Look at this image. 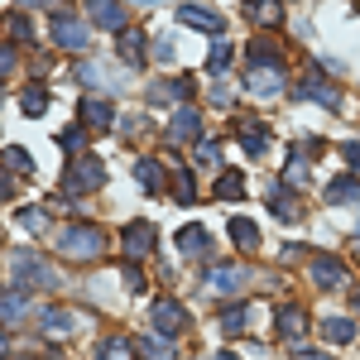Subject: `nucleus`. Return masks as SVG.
Returning a JSON list of instances; mask_svg holds the SVG:
<instances>
[{
    "mask_svg": "<svg viewBox=\"0 0 360 360\" xmlns=\"http://www.w3.org/2000/svg\"><path fill=\"white\" fill-rule=\"evenodd\" d=\"M322 336H327V341H351V336H356V322L332 317V322H322Z\"/></svg>",
    "mask_w": 360,
    "mask_h": 360,
    "instance_id": "bb28decb",
    "label": "nucleus"
},
{
    "mask_svg": "<svg viewBox=\"0 0 360 360\" xmlns=\"http://www.w3.org/2000/svg\"><path fill=\"white\" fill-rule=\"evenodd\" d=\"M144 351H149V360H168V356H173V351H168V336H149Z\"/></svg>",
    "mask_w": 360,
    "mask_h": 360,
    "instance_id": "72a5a7b5",
    "label": "nucleus"
},
{
    "mask_svg": "<svg viewBox=\"0 0 360 360\" xmlns=\"http://www.w3.org/2000/svg\"><path fill=\"white\" fill-rule=\"evenodd\" d=\"M255 68H250V91L255 96H278L283 91V63H278V53L274 58H250Z\"/></svg>",
    "mask_w": 360,
    "mask_h": 360,
    "instance_id": "7ed1b4c3",
    "label": "nucleus"
},
{
    "mask_svg": "<svg viewBox=\"0 0 360 360\" xmlns=\"http://www.w3.org/2000/svg\"><path fill=\"white\" fill-rule=\"evenodd\" d=\"M20 106H25V115H44V106H49V91H44V86H29L25 96H20Z\"/></svg>",
    "mask_w": 360,
    "mask_h": 360,
    "instance_id": "c85d7f7f",
    "label": "nucleus"
},
{
    "mask_svg": "<svg viewBox=\"0 0 360 360\" xmlns=\"http://www.w3.org/2000/svg\"><path fill=\"white\" fill-rule=\"evenodd\" d=\"M298 96H307V101H322V106H341V91H336V82H327L322 72H307V77H298Z\"/></svg>",
    "mask_w": 360,
    "mask_h": 360,
    "instance_id": "423d86ee",
    "label": "nucleus"
},
{
    "mask_svg": "<svg viewBox=\"0 0 360 360\" xmlns=\"http://www.w3.org/2000/svg\"><path fill=\"white\" fill-rule=\"evenodd\" d=\"M245 278H250V274L240 269V264H221V269H212V278H207V283H212L217 293H236Z\"/></svg>",
    "mask_w": 360,
    "mask_h": 360,
    "instance_id": "2eb2a0df",
    "label": "nucleus"
},
{
    "mask_svg": "<svg viewBox=\"0 0 360 360\" xmlns=\"http://www.w3.org/2000/svg\"><path fill=\"white\" fill-rule=\"evenodd\" d=\"M86 15L101 29H125V5L120 0H86Z\"/></svg>",
    "mask_w": 360,
    "mask_h": 360,
    "instance_id": "0eeeda50",
    "label": "nucleus"
},
{
    "mask_svg": "<svg viewBox=\"0 0 360 360\" xmlns=\"http://www.w3.org/2000/svg\"><path fill=\"white\" fill-rule=\"evenodd\" d=\"M5 164L15 168V173H29V168H34V164H29V154H25V149H5Z\"/></svg>",
    "mask_w": 360,
    "mask_h": 360,
    "instance_id": "e433bc0d",
    "label": "nucleus"
},
{
    "mask_svg": "<svg viewBox=\"0 0 360 360\" xmlns=\"http://www.w3.org/2000/svg\"><path fill=\"white\" fill-rule=\"evenodd\" d=\"M327 202H341V207H351V202H360V183L356 178H332V183H327Z\"/></svg>",
    "mask_w": 360,
    "mask_h": 360,
    "instance_id": "a211bd4d",
    "label": "nucleus"
},
{
    "mask_svg": "<svg viewBox=\"0 0 360 360\" xmlns=\"http://www.w3.org/2000/svg\"><path fill=\"white\" fill-rule=\"evenodd\" d=\"M53 44H58V49H68V53H82L91 39H86L82 20H72V15H63V10H58V15H53Z\"/></svg>",
    "mask_w": 360,
    "mask_h": 360,
    "instance_id": "39448f33",
    "label": "nucleus"
},
{
    "mask_svg": "<svg viewBox=\"0 0 360 360\" xmlns=\"http://www.w3.org/2000/svg\"><path fill=\"white\" fill-rule=\"evenodd\" d=\"M293 360H332V356H317V351H307V356H293Z\"/></svg>",
    "mask_w": 360,
    "mask_h": 360,
    "instance_id": "a18cd8bd",
    "label": "nucleus"
},
{
    "mask_svg": "<svg viewBox=\"0 0 360 360\" xmlns=\"http://www.w3.org/2000/svg\"><path fill=\"white\" fill-rule=\"evenodd\" d=\"M0 356H5V332H0Z\"/></svg>",
    "mask_w": 360,
    "mask_h": 360,
    "instance_id": "09e8293b",
    "label": "nucleus"
},
{
    "mask_svg": "<svg viewBox=\"0 0 360 360\" xmlns=\"http://www.w3.org/2000/svg\"><path fill=\"white\" fill-rule=\"evenodd\" d=\"M217 360H236V356H231V351H221V356H217Z\"/></svg>",
    "mask_w": 360,
    "mask_h": 360,
    "instance_id": "de8ad7c7",
    "label": "nucleus"
},
{
    "mask_svg": "<svg viewBox=\"0 0 360 360\" xmlns=\"http://www.w3.org/2000/svg\"><path fill=\"white\" fill-rule=\"evenodd\" d=\"M217 154H221L217 139H202V144H197V159H202V164H217Z\"/></svg>",
    "mask_w": 360,
    "mask_h": 360,
    "instance_id": "ea45409f",
    "label": "nucleus"
},
{
    "mask_svg": "<svg viewBox=\"0 0 360 360\" xmlns=\"http://www.w3.org/2000/svg\"><path fill=\"white\" fill-rule=\"evenodd\" d=\"M20 226H25V231H44V226H49V212H44V207H25V212H20Z\"/></svg>",
    "mask_w": 360,
    "mask_h": 360,
    "instance_id": "7c9ffc66",
    "label": "nucleus"
},
{
    "mask_svg": "<svg viewBox=\"0 0 360 360\" xmlns=\"http://www.w3.org/2000/svg\"><path fill=\"white\" fill-rule=\"evenodd\" d=\"M144 53H149L144 34H139V29H120V58H125L130 68H139V63H144Z\"/></svg>",
    "mask_w": 360,
    "mask_h": 360,
    "instance_id": "4468645a",
    "label": "nucleus"
},
{
    "mask_svg": "<svg viewBox=\"0 0 360 360\" xmlns=\"http://www.w3.org/2000/svg\"><path fill=\"white\" fill-rule=\"evenodd\" d=\"M231 240H236L240 250H259V231H255V221L236 217V221H231Z\"/></svg>",
    "mask_w": 360,
    "mask_h": 360,
    "instance_id": "5701e85b",
    "label": "nucleus"
},
{
    "mask_svg": "<svg viewBox=\"0 0 360 360\" xmlns=\"http://www.w3.org/2000/svg\"><path fill=\"white\" fill-rule=\"evenodd\" d=\"M269 202H274V212H278V217H283V221H298V202H293V197L274 193V197H269Z\"/></svg>",
    "mask_w": 360,
    "mask_h": 360,
    "instance_id": "2f4dec72",
    "label": "nucleus"
},
{
    "mask_svg": "<svg viewBox=\"0 0 360 360\" xmlns=\"http://www.w3.org/2000/svg\"><path fill=\"white\" fill-rule=\"evenodd\" d=\"M77 77H82L86 86H96V82H106V68H96V63H82V68H77Z\"/></svg>",
    "mask_w": 360,
    "mask_h": 360,
    "instance_id": "c9c22d12",
    "label": "nucleus"
},
{
    "mask_svg": "<svg viewBox=\"0 0 360 360\" xmlns=\"http://www.w3.org/2000/svg\"><path fill=\"white\" fill-rule=\"evenodd\" d=\"M15 68H20V53H15L10 44H0V77H10Z\"/></svg>",
    "mask_w": 360,
    "mask_h": 360,
    "instance_id": "f704fd0d",
    "label": "nucleus"
},
{
    "mask_svg": "<svg viewBox=\"0 0 360 360\" xmlns=\"http://www.w3.org/2000/svg\"><path fill=\"white\" fill-rule=\"evenodd\" d=\"M15 5H20V10H34V5H44V0H15Z\"/></svg>",
    "mask_w": 360,
    "mask_h": 360,
    "instance_id": "49530a36",
    "label": "nucleus"
},
{
    "mask_svg": "<svg viewBox=\"0 0 360 360\" xmlns=\"http://www.w3.org/2000/svg\"><path fill=\"white\" fill-rule=\"evenodd\" d=\"M312 283H317V288H336V283H346L341 259H332V255H317V259H312Z\"/></svg>",
    "mask_w": 360,
    "mask_h": 360,
    "instance_id": "9b49d317",
    "label": "nucleus"
},
{
    "mask_svg": "<svg viewBox=\"0 0 360 360\" xmlns=\"http://www.w3.org/2000/svg\"><path fill=\"white\" fill-rule=\"evenodd\" d=\"M193 82L188 77H168V82H154L149 86V101H178V96H188Z\"/></svg>",
    "mask_w": 360,
    "mask_h": 360,
    "instance_id": "aec40b11",
    "label": "nucleus"
},
{
    "mask_svg": "<svg viewBox=\"0 0 360 360\" xmlns=\"http://www.w3.org/2000/svg\"><path fill=\"white\" fill-rule=\"evenodd\" d=\"M10 274H15V283H39V288H53L58 283V278L49 274V264H44L39 255H29V250L10 255Z\"/></svg>",
    "mask_w": 360,
    "mask_h": 360,
    "instance_id": "20e7f679",
    "label": "nucleus"
},
{
    "mask_svg": "<svg viewBox=\"0 0 360 360\" xmlns=\"http://www.w3.org/2000/svg\"><path fill=\"white\" fill-rule=\"evenodd\" d=\"M236 135H240V144H245V154H255V159L269 149V130H264V125H250V120H240V130H236Z\"/></svg>",
    "mask_w": 360,
    "mask_h": 360,
    "instance_id": "dca6fc26",
    "label": "nucleus"
},
{
    "mask_svg": "<svg viewBox=\"0 0 360 360\" xmlns=\"http://www.w3.org/2000/svg\"><path fill=\"white\" fill-rule=\"evenodd\" d=\"M303 178H307V159H293L283 168V183H303Z\"/></svg>",
    "mask_w": 360,
    "mask_h": 360,
    "instance_id": "4c0bfd02",
    "label": "nucleus"
},
{
    "mask_svg": "<svg viewBox=\"0 0 360 360\" xmlns=\"http://www.w3.org/2000/svg\"><path fill=\"white\" fill-rule=\"evenodd\" d=\"M154 327H159L164 336L183 332V307H178V303H168V298H159V303H154Z\"/></svg>",
    "mask_w": 360,
    "mask_h": 360,
    "instance_id": "ddd939ff",
    "label": "nucleus"
},
{
    "mask_svg": "<svg viewBox=\"0 0 360 360\" xmlns=\"http://www.w3.org/2000/svg\"><path fill=\"white\" fill-rule=\"evenodd\" d=\"M135 178L149 188V193H164V168L154 164V159H139V164H135Z\"/></svg>",
    "mask_w": 360,
    "mask_h": 360,
    "instance_id": "b1692460",
    "label": "nucleus"
},
{
    "mask_svg": "<svg viewBox=\"0 0 360 360\" xmlns=\"http://www.w3.org/2000/svg\"><path fill=\"white\" fill-rule=\"evenodd\" d=\"M178 20L193 29H207V34H221V15L207 10V5H178Z\"/></svg>",
    "mask_w": 360,
    "mask_h": 360,
    "instance_id": "9d476101",
    "label": "nucleus"
},
{
    "mask_svg": "<svg viewBox=\"0 0 360 360\" xmlns=\"http://www.w3.org/2000/svg\"><path fill=\"white\" fill-rule=\"evenodd\" d=\"M278 15H283L278 0H250V20L255 25H278Z\"/></svg>",
    "mask_w": 360,
    "mask_h": 360,
    "instance_id": "393cba45",
    "label": "nucleus"
},
{
    "mask_svg": "<svg viewBox=\"0 0 360 360\" xmlns=\"http://www.w3.org/2000/svg\"><path fill=\"white\" fill-rule=\"evenodd\" d=\"M240 188H245V178H240V173H221V178H217V197H226V202L245 197Z\"/></svg>",
    "mask_w": 360,
    "mask_h": 360,
    "instance_id": "a878e982",
    "label": "nucleus"
},
{
    "mask_svg": "<svg viewBox=\"0 0 360 360\" xmlns=\"http://www.w3.org/2000/svg\"><path fill=\"white\" fill-rule=\"evenodd\" d=\"M197 130H202L197 111H193V106H178L173 120H168V139H173V144H183V139H197Z\"/></svg>",
    "mask_w": 360,
    "mask_h": 360,
    "instance_id": "1a4fd4ad",
    "label": "nucleus"
},
{
    "mask_svg": "<svg viewBox=\"0 0 360 360\" xmlns=\"http://www.w3.org/2000/svg\"><path fill=\"white\" fill-rule=\"evenodd\" d=\"M207 63H212V68H226V63H231V44H221V39H217V44H212V58H207Z\"/></svg>",
    "mask_w": 360,
    "mask_h": 360,
    "instance_id": "58836bf2",
    "label": "nucleus"
},
{
    "mask_svg": "<svg viewBox=\"0 0 360 360\" xmlns=\"http://www.w3.org/2000/svg\"><path fill=\"white\" fill-rule=\"evenodd\" d=\"M341 154H346V164H351V168H360V144H356V139H351V144H346Z\"/></svg>",
    "mask_w": 360,
    "mask_h": 360,
    "instance_id": "79ce46f5",
    "label": "nucleus"
},
{
    "mask_svg": "<svg viewBox=\"0 0 360 360\" xmlns=\"http://www.w3.org/2000/svg\"><path fill=\"white\" fill-rule=\"evenodd\" d=\"M53 245L68 259H96L106 250V231H96V226H63L53 236Z\"/></svg>",
    "mask_w": 360,
    "mask_h": 360,
    "instance_id": "f257e3e1",
    "label": "nucleus"
},
{
    "mask_svg": "<svg viewBox=\"0 0 360 360\" xmlns=\"http://www.w3.org/2000/svg\"><path fill=\"white\" fill-rule=\"evenodd\" d=\"M356 307H360V293H356Z\"/></svg>",
    "mask_w": 360,
    "mask_h": 360,
    "instance_id": "8fccbe9b",
    "label": "nucleus"
},
{
    "mask_svg": "<svg viewBox=\"0 0 360 360\" xmlns=\"http://www.w3.org/2000/svg\"><path fill=\"white\" fill-rule=\"evenodd\" d=\"M77 111H82V125H91V130H106V125L115 120V106H111V101H101V96H82Z\"/></svg>",
    "mask_w": 360,
    "mask_h": 360,
    "instance_id": "6e6552de",
    "label": "nucleus"
},
{
    "mask_svg": "<svg viewBox=\"0 0 360 360\" xmlns=\"http://www.w3.org/2000/svg\"><path fill=\"white\" fill-rule=\"evenodd\" d=\"M173 197H178V202H193V173H178V178H173Z\"/></svg>",
    "mask_w": 360,
    "mask_h": 360,
    "instance_id": "473e14b6",
    "label": "nucleus"
},
{
    "mask_svg": "<svg viewBox=\"0 0 360 360\" xmlns=\"http://www.w3.org/2000/svg\"><path fill=\"white\" fill-rule=\"evenodd\" d=\"M101 183H106V164H101L96 154H77V159L68 164V173H63V193H68V197L96 193Z\"/></svg>",
    "mask_w": 360,
    "mask_h": 360,
    "instance_id": "f03ea898",
    "label": "nucleus"
},
{
    "mask_svg": "<svg viewBox=\"0 0 360 360\" xmlns=\"http://www.w3.org/2000/svg\"><path fill=\"white\" fill-rule=\"evenodd\" d=\"M96 360H135V346H130V341H106Z\"/></svg>",
    "mask_w": 360,
    "mask_h": 360,
    "instance_id": "c756f323",
    "label": "nucleus"
},
{
    "mask_svg": "<svg viewBox=\"0 0 360 360\" xmlns=\"http://www.w3.org/2000/svg\"><path fill=\"white\" fill-rule=\"evenodd\" d=\"M178 250H183V255H207V250H212V236H207L202 226H183V231H178Z\"/></svg>",
    "mask_w": 360,
    "mask_h": 360,
    "instance_id": "f3484780",
    "label": "nucleus"
},
{
    "mask_svg": "<svg viewBox=\"0 0 360 360\" xmlns=\"http://www.w3.org/2000/svg\"><path fill=\"white\" fill-rule=\"evenodd\" d=\"M5 29H10V34H29V25L20 20V15H10V20H5Z\"/></svg>",
    "mask_w": 360,
    "mask_h": 360,
    "instance_id": "37998d69",
    "label": "nucleus"
},
{
    "mask_svg": "<svg viewBox=\"0 0 360 360\" xmlns=\"http://www.w3.org/2000/svg\"><path fill=\"white\" fill-rule=\"evenodd\" d=\"M58 139H63V149H82V130H77V125H72V130H63V135H58Z\"/></svg>",
    "mask_w": 360,
    "mask_h": 360,
    "instance_id": "a19ab883",
    "label": "nucleus"
},
{
    "mask_svg": "<svg viewBox=\"0 0 360 360\" xmlns=\"http://www.w3.org/2000/svg\"><path fill=\"white\" fill-rule=\"evenodd\" d=\"M125 255L130 259H144V255H154V226L135 221L130 231H125Z\"/></svg>",
    "mask_w": 360,
    "mask_h": 360,
    "instance_id": "f8f14e48",
    "label": "nucleus"
},
{
    "mask_svg": "<svg viewBox=\"0 0 360 360\" xmlns=\"http://www.w3.org/2000/svg\"><path fill=\"white\" fill-rule=\"evenodd\" d=\"M278 332L288 336V341H298V336L307 332V317L298 312V307H278Z\"/></svg>",
    "mask_w": 360,
    "mask_h": 360,
    "instance_id": "4be33fe9",
    "label": "nucleus"
},
{
    "mask_svg": "<svg viewBox=\"0 0 360 360\" xmlns=\"http://www.w3.org/2000/svg\"><path fill=\"white\" fill-rule=\"evenodd\" d=\"M245 322H250V312H245V307H226V312H221V332H226V336L245 332Z\"/></svg>",
    "mask_w": 360,
    "mask_h": 360,
    "instance_id": "cd10ccee",
    "label": "nucleus"
},
{
    "mask_svg": "<svg viewBox=\"0 0 360 360\" xmlns=\"http://www.w3.org/2000/svg\"><path fill=\"white\" fill-rule=\"evenodd\" d=\"M25 317H29V303L20 293H0V322H5V327H15V322H25Z\"/></svg>",
    "mask_w": 360,
    "mask_h": 360,
    "instance_id": "412c9836",
    "label": "nucleus"
},
{
    "mask_svg": "<svg viewBox=\"0 0 360 360\" xmlns=\"http://www.w3.org/2000/svg\"><path fill=\"white\" fill-rule=\"evenodd\" d=\"M72 327H77V317H72L68 307H49V312H44V332L49 336H72Z\"/></svg>",
    "mask_w": 360,
    "mask_h": 360,
    "instance_id": "6ab92c4d",
    "label": "nucleus"
},
{
    "mask_svg": "<svg viewBox=\"0 0 360 360\" xmlns=\"http://www.w3.org/2000/svg\"><path fill=\"white\" fill-rule=\"evenodd\" d=\"M0 197H10V178H5V168H0Z\"/></svg>",
    "mask_w": 360,
    "mask_h": 360,
    "instance_id": "c03bdc74",
    "label": "nucleus"
}]
</instances>
